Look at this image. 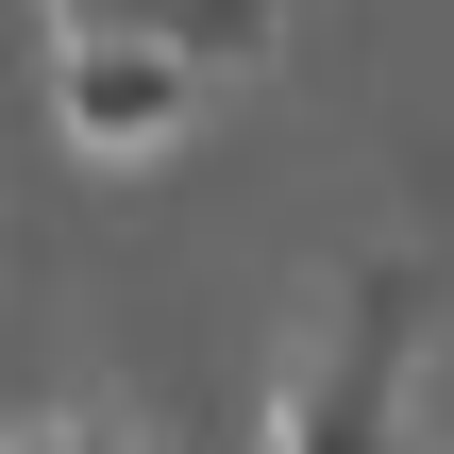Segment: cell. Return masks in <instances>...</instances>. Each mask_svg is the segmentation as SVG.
Instances as JSON below:
<instances>
[{"mask_svg":"<svg viewBox=\"0 0 454 454\" xmlns=\"http://www.w3.org/2000/svg\"><path fill=\"white\" fill-rule=\"evenodd\" d=\"M0 454H101V438H84V421H51V438H0Z\"/></svg>","mask_w":454,"mask_h":454,"instance_id":"5b68a950","label":"cell"},{"mask_svg":"<svg viewBox=\"0 0 454 454\" xmlns=\"http://www.w3.org/2000/svg\"><path fill=\"white\" fill-rule=\"evenodd\" d=\"M51 101H67L84 152H168L185 101H202V67H185L152 17H67V84H51Z\"/></svg>","mask_w":454,"mask_h":454,"instance_id":"7a4b0ae2","label":"cell"},{"mask_svg":"<svg viewBox=\"0 0 454 454\" xmlns=\"http://www.w3.org/2000/svg\"><path fill=\"white\" fill-rule=\"evenodd\" d=\"M67 17H168V0H51V34H67Z\"/></svg>","mask_w":454,"mask_h":454,"instance_id":"277c9868","label":"cell"},{"mask_svg":"<svg viewBox=\"0 0 454 454\" xmlns=\"http://www.w3.org/2000/svg\"><path fill=\"white\" fill-rule=\"evenodd\" d=\"M404 337H421V270H354V303L303 337V371L270 404V454H387L404 438Z\"/></svg>","mask_w":454,"mask_h":454,"instance_id":"6da1fadb","label":"cell"},{"mask_svg":"<svg viewBox=\"0 0 454 454\" xmlns=\"http://www.w3.org/2000/svg\"><path fill=\"white\" fill-rule=\"evenodd\" d=\"M152 34H168V51H185V67H253V51H270V34H286V0H168V17H152Z\"/></svg>","mask_w":454,"mask_h":454,"instance_id":"3957f363","label":"cell"}]
</instances>
